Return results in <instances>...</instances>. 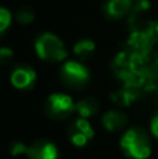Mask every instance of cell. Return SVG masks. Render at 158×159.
Instances as JSON below:
<instances>
[{
	"label": "cell",
	"mask_w": 158,
	"mask_h": 159,
	"mask_svg": "<svg viewBox=\"0 0 158 159\" xmlns=\"http://www.w3.org/2000/svg\"><path fill=\"white\" fill-rule=\"evenodd\" d=\"M151 131H153V134L158 138V115L151 120Z\"/></svg>",
	"instance_id": "obj_16"
},
{
	"label": "cell",
	"mask_w": 158,
	"mask_h": 159,
	"mask_svg": "<svg viewBox=\"0 0 158 159\" xmlns=\"http://www.w3.org/2000/svg\"><path fill=\"white\" fill-rule=\"evenodd\" d=\"M74 110L76 103L73 102L72 96L66 95V93H52L48 96L46 102H45V113L55 120H63V119L69 117Z\"/></svg>",
	"instance_id": "obj_3"
},
{
	"label": "cell",
	"mask_w": 158,
	"mask_h": 159,
	"mask_svg": "<svg viewBox=\"0 0 158 159\" xmlns=\"http://www.w3.org/2000/svg\"><path fill=\"white\" fill-rule=\"evenodd\" d=\"M35 52L39 59L49 63H59L67 57V50L59 36L50 32H44L35 39Z\"/></svg>",
	"instance_id": "obj_2"
},
{
	"label": "cell",
	"mask_w": 158,
	"mask_h": 159,
	"mask_svg": "<svg viewBox=\"0 0 158 159\" xmlns=\"http://www.w3.org/2000/svg\"><path fill=\"white\" fill-rule=\"evenodd\" d=\"M11 24V13L4 7H0V34L4 32Z\"/></svg>",
	"instance_id": "obj_13"
},
{
	"label": "cell",
	"mask_w": 158,
	"mask_h": 159,
	"mask_svg": "<svg viewBox=\"0 0 158 159\" xmlns=\"http://www.w3.org/2000/svg\"><path fill=\"white\" fill-rule=\"evenodd\" d=\"M13 56H14L13 49H10V48H0V63L2 64L8 63L13 59Z\"/></svg>",
	"instance_id": "obj_14"
},
{
	"label": "cell",
	"mask_w": 158,
	"mask_h": 159,
	"mask_svg": "<svg viewBox=\"0 0 158 159\" xmlns=\"http://www.w3.org/2000/svg\"><path fill=\"white\" fill-rule=\"evenodd\" d=\"M27 147L28 145H25V144H22V143H14L13 144V147H11V155H21V154H25L27 152Z\"/></svg>",
	"instance_id": "obj_15"
},
{
	"label": "cell",
	"mask_w": 158,
	"mask_h": 159,
	"mask_svg": "<svg viewBox=\"0 0 158 159\" xmlns=\"http://www.w3.org/2000/svg\"><path fill=\"white\" fill-rule=\"evenodd\" d=\"M25 155L28 159H58V148L50 141L39 140L27 147Z\"/></svg>",
	"instance_id": "obj_6"
},
{
	"label": "cell",
	"mask_w": 158,
	"mask_h": 159,
	"mask_svg": "<svg viewBox=\"0 0 158 159\" xmlns=\"http://www.w3.org/2000/svg\"><path fill=\"white\" fill-rule=\"evenodd\" d=\"M100 110V103L94 98H84L76 103V112L81 116V119H87L97 115Z\"/></svg>",
	"instance_id": "obj_10"
},
{
	"label": "cell",
	"mask_w": 158,
	"mask_h": 159,
	"mask_svg": "<svg viewBox=\"0 0 158 159\" xmlns=\"http://www.w3.org/2000/svg\"><path fill=\"white\" fill-rule=\"evenodd\" d=\"M69 137L76 147H84L92 137H94V129L87 121V119H77L69 127Z\"/></svg>",
	"instance_id": "obj_5"
},
{
	"label": "cell",
	"mask_w": 158,
	"mask_h": 159,
	"mask_svg": "<svg viewBox=\"0 0 158 159\" xmlns=\"http://www.w3.org/2000/svg\"><path fill=\"white\" fill-rule=\"evenodd\" d=\"M102 124L108 131H118L126 127L128 116L119 110H109L102 116Z\"/></svg>",
	"instance_id": "obj_9"
},
{
	"label": "cell",
	"mask_w": 158,
	"mask_h": 159,
	"mask_svg": "<svg viewBox=\"0 0 158 159\" xmlns=\"http://www.w3.org/2000/svg\"><path fill=\"white\" fill-rule=\"evenodd\" d=\"M120 148L126 157L133 159H147L151 154V143L147 133L140 127H132L123 134Z\"/></svg>",
	"instance_id": "obj_1"
},
{
	"label": "cell",
	"mask_w": 158,
	"mask_h": 159,
	"mask_svg": "<svg viewBox=\"0 0 158 159\" xmlns=\"http://www.w3.org/2000/svg\"><path fill=\"white\" fill-rule=\"evenodd\" d=\"M73 52L78 59H88L95 52V43L91 39H81L74 45Z\"/></svg>",
	"instance_id": "obj_11"
},
{
	"label": "cell",
	"mask_w": 158,
	"mask_h": 159,
	"mask_svg": "<svg viewBox=\"0 0 158 159\" xmlns=\"http://www.w3.org/2000/svg\"><path fill=\"white\" fill-rule=\"evenodd\" d=\"M35 20V13H34L31 8H21V10L17 13V21L20 24H31V22Z\"/></svg>",
	"instance_id": "obj_12"
},
{
	"label": "cell",
	"mask_w": 158,
	"mask_h": 159,
	"mask_svg": "<svg viewBox=\"0 0 158 159\" xmlns=\"http://www.w3.org/2000/svg\"><path fill=\"white\" fill-rule=\"evenodd\" d=\"M60 78L67 87L78 89L90 81V70L77 60H67L60 69Z\"/></svg>",
	"instance_id": "obj_4"
},
{
	"label": "cell",
	"mask_w": 158,
	"mask_h": 159,
	"mask_svg": "<svg viewBox=\"0 0 158 159\" xmlns=\"http://www.w3.org/2000/svg\"><path fill=\"white\" fill-rule=\"evenodd\" d=\"M133 0H108L104 4V14L111 20H120L133 10Z\"/></svg>",
	"instance_id": "obj_8"
},
{
	"label": "cell",
	"mask_w": 158,
	"mask_h": 159,
	"mask_svg": "<svg viewBox=\"0 0 158 159\" xmlns=\"http://www.w3.org/2000/svg\"><path fill=\"white\" fill-rule=\"evenodd\" d=\"M11 84L17 89H30L36 81V73L30 66H17L11 73Z\"/></svg>",
	"instance_id": "obj_7"
}]
</instances>
